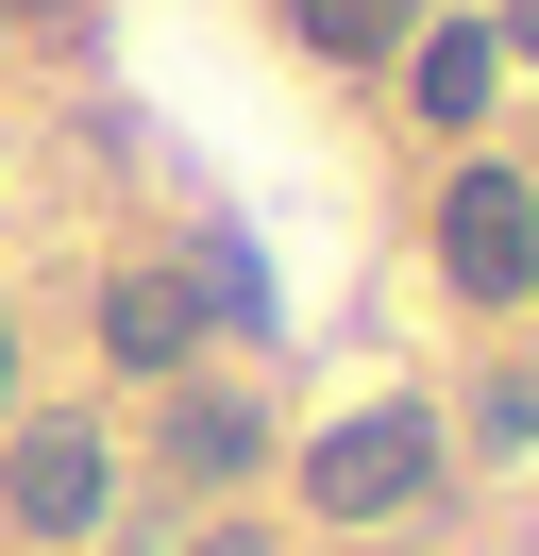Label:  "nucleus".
I'll list each match as a JSON object with an SVG mask.
<instances>
[{"mask_svg": "<svg viewBox=\"0 0 539 556\" xmlns=\"http://www.w3.org/2000/svg\"><path fill=\"white\" fill-rule=\"evenodd\" d=\"M202 338H220V304H202L186 253H118V270H101V371L168 388V371H202Z\"/></svg>", "mask_w": 539, "mask_h": 556, "instance_id": "39448f33", "label": "nucleus"}, {"mask_svg": "<svg viewBox=\"0 0 539 556\" xmlns=\"http://www.w3.org/2000/svg\"><path fill=\"white\" fill-rule=\"evenodd\" d=\"M186 556H270V522H253V506H220V522H202Z\"/></svg>", "mask_w": 539, "mask_h": 556, "instance_id": "9d476101", "label": "nucleus"}, {"mask_svg": "<svg viewBox=\"0 0 539 556\" xmlns=\"http://www.w3.org/2000/svg\"><path fill=\"white\" fill-rule=\"evenodd\" d=\"M438 287H455L472 320H523L539 304V169H505V152H455V186H438Z\"/></svg>", "mask_w": 539, "mask_h": 556, "instance_id": "f03ea898", "label": "nucleus"}, {"mask_svg": "<svg viewBox=\"0 0 539 556\" xmlns=\"http://www.w3.org/2000/svg\"><path fill=\"white\" fill-rule=\"evenodd\" d=\"M303 522H337V540H388V522L455 506V405H422V388H371V405H337L321 439H303Z\"/></svg>", "mask_w": 539, "mask_h": 556, "instance_id": "f257e3e1", "label": "nucleus"}, {"mask_svg": "<svg viewBox=\"0 0 539 556\" xmlns=\"http://www.w3.org/2000/svg\"><path fill=\"white\" fill-rule=\"evenodd\" d=\"M388 68H404V118H422V136H489V102H505V51H489V17H422Z\"/></svg>", "mask_w": 539, "mask_h": 556, "instance_id": "423d86ee", "label": "nucleus"}, {"mask_svg": "<svg viewBox=\"0 0 539 556\" xmlns=\"http://www.w3.org/2000/svg\"><path fill=\"white\" fill-rule=\"evenodd\" d=\"M0 522H17L34 556L101 540V522H118V439H101V421H0Z\"/></svg>", "mask_w": 539, "mask_h": 556, "instance_id": "20e7f679", "label": "nucleus"}, {"mask_svg": "<svg viewBox=\"0 0 539 556\" xmlns=\"http://www.w3.org/2000/svg\"><path fill=\"white\" fill-rule=\"evenodd\" d=\"M489 51H505V68H539V0H489Z\"/></svg>", "mask_w": 539, "mask_h": 556, "instance_id": "1a4fd4ad", "label": "nucleus"}, {"mask_svg": "<svg viewBox=\"0 0 539 556\" xmlns=\"http://www.w3.org/2000/svg\"><path fill=\"white\" fill-rule=\"evenodd\" d=\"M0 421H17V304H0Z\"/></svg>", "mask_w": 539, "mask_h": 556, "instance_id": "9b49d317", "label": "nucleus"}, {"mask_svg": "<svg viewBox=\"0 0 539 556\" xmlns=\"http://www.w3.org/2000/svg\"><path fill=\"white\" fill-rule=\"evenodd\" d=\"M270 472V371H168L152 388V489L168 506H236Z\"/></svg>", "mask_w": 539, "mask_h": 556, "instance_id": "7ed1b4c3", "label": "nucleus"}, {"mask_svg": "<svg viewBox=\"0 0 539 556\" xmlns=\"http://www.w3.org/2000/svg\"><path fill=\"white\" fill-rule=\"evenodd\" d=\"M0 17H85V0H0Z\"/></svg>", "mask_w": 539, "mask_h": 556, "instance_id": "f8f14e48", "label": "nucleus"}, {"mask_svg": "<svg viewBox=\"0 0 539 556\" xmlns=\"http://www.w3.org/2000/svg\"><path fill=\"white\" fill-rule=\"evenodd\" d=\"M287 35L321 51V68H388V51L422 35V0H287Z\"/></svg>", "mask_w": 539, "mask_h": 556, "instance_id": "0eeeda50", "label": "nucleus"}, {"mask_svg": "<svg viewBox=\"0 0 539 556\" xmlns=\"http://www.w3.org/2000/svg\"><path fill=\"white\" fill-rule=\"evenodd\" d=\"M472 455H539V371H489L472 388V421H455V472Z\"/></svg>", "mask_w": 539, "mask_h": 556, "instance_id": "6e6552de", "label": "nucleus"}]
</instances>
